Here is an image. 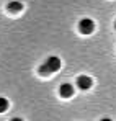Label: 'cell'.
Segmentation results:
<instances>
[{
	"mask_svg": "<svg viewBox=\"0 0 116 121\" xmlns=\"http://www.w3.org/2000/svg\"><path fill=\"white\" fill-rule=\"evenodd\" d=\"M59 67H60V60H59V57H56V56H51L49 59H47L44 64H43V65H41L39 72H41V74H51V72H56V70H59Z\"/></svg>",
	"mask_w": 116,
	"mask_h": 121,
	"instance_id": "6da1fadb",
	"label": "cell"
},
{
	"mask_svg": "<svg viewBox=\"0 0 116 121\" xmlns=\"http://www.w3.org/2000/svg\"><path fill=\"white\" fill-rule=\"evenodd\" d=\"M78 28H80V33L90 35V33H93V30H95V23H93L92 20H88V18H83V20L80 21Z\"/></svg>",
	"mask_w": 116,
	"mask_h": 121,
	"instance_id": "7a4b0ae2",
	"label": "cell"
},
{
	"mask_svg": "<svg viewBox=\"0 0 116 121\" xmlns=\"http://www.w3.org/2000/svg\"><path fill=\"white\" fill-rule=\"evenodd\" d=\"M77 85H78V88L87 90V88L92 87V79H90L88 75H80V77L77 79Z\"/></svg>",
	"mask_w": 116,
	"mask_h": 121,
	"instance_id": "3957f363",
	"label": "cell"
},
{
	"mask_svg": "<svg viewBox=\"0 0 116 121\" xmlns=\"http://www.w3.org/2000/svg\"><path fill=\"white\" fill-rule=\"evenodd\" d=\"M21 8H23V5L20 2H10L8 3V10H12V12H20Z\"/></svg>",
	"mask_w": 116,
	"mask_h": 121,
	"instance_id": "5b68a950",
	"label": "cell"
},
{
	"mask_svg": "<svg viewBox=\"0 0 116 121\" xmlns=\"http://www.w3.org/2000/svg\"><path fill=\"white\" fill-rule=\"evenodd\" d=\"M59 93H60V97L69 98V97H72L74 88H72V85H70V83H62V85H60V88H59Z\"/></svg>",
	"mask_w": 116,
	"mask_h": 121,
	"instance_id": "277c9868",
	"label": "cell"
},
{
	"mask_svg": "<svg viewBox=\"0 0 116 121\" xmlns=\"http://www.w3.org/2000/svg\"><path fill=\"white\" fill-rule=\"evenodd\" d=\"M7 108H8V101H7V98H2V97H0V113H3Z\"/></svg>",
	"mask_w": 116,
	"mask_h": 121,
	"instance_id": "8992f818",
	"label": "cell"
}]
</instances>
